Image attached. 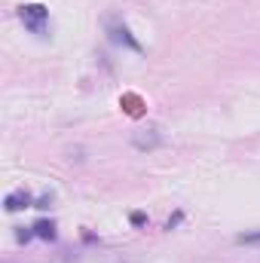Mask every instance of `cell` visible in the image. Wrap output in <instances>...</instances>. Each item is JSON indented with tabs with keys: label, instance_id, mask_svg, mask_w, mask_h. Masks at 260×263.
I'll use <instances>...</instances> for the list:
<instances>
[{
	"label": "cell",
	"instance_id": "6da1fadb",
	"mask_svg": "<svg viewBox=\"0 0 260 263\" xmlns=\"http://www.w3.org/2000/svg\"><path fill=\"white\" fill-rule=\"evenodd\" d=\"M18 18H22V25L31 34H46V28H49V9L43 3H25V6H18Z\"/></svg>",
	"mask_w": 260,
	"mask_h": 263
},
{
	"label": "cell",
	"instance_id": "7a4b0ae2",
	"mask_svg": "<svg viewBox=\"0 0 260 263\" xmlns=\"http://www.w3.org/2000/svg\"><path fill=\"white\" fill-rule=\"evenodd\" d=\"M65 263H126V257L110 248H92V251H77L65 257Z\"/></svg>",
	"mask_w": 260,
	"mask_h": 263
},
{
	"label": "cell",
	"instance_id": "3957f363",
	"mask_svg": "<svg viewBox=\"0 0 260 263\" xmlns=\"http://www.w3.org/2000/svg\"><path fill=\"white\" fill-rule=\"evenodd\" d=\"M132 144L138 150H153V147L162 144V135H159V129H141V132L132 135Z\"/></svg>",
	"mask_w": 260,
	"mask_h": 263
},
{
	"label": "cell",
	"instance_id": "277c9868",
	"mask_svg": "<svg viewBox=\"0 0 260 263\" xmlns=\"http://www.w3.org/2000/svg\"><path fill=\"white\" fill-rule=\"evenodd\" d=\"M3 208H6V211L34 208V196H31L28 190H12V193H6V199H3Z\"/></svg>",
	"mask_w": 260,
	"mask_h": 263
},
{
	"label": "cell",
	"instance_id": "5b68a950",
	"mask_svg": "<svg viewBox=\"0 0 260 263\" xmlns=\"http://www.w3.org/2000/svg\"><path fill=\"white\" fill-rule=\"evenodd\" d=\"M110 34H114V40H117V43H126V46H129V49H135V52L141 49V43H138V40H132V34L126 31V28H123V25L110 28Z\"/></svg>",
	"mask_w": 260,
	"mask_h": 263
},
{
	"label": "cell",
	"instance_id": "8992f818",
	"mask_svg": "<svg viewBox=\"0 0 260 263\" xmlns=\"http://www.w3.org/2000/svg\"><path fill=\"white\" fill-rule=\"evenodd\" d=\"M34 236L52 242V239H55V223H52V220H37V223H34Z\"/></svg>",
	"mask_w": 260,
	"mask_h": 263
},
{
	"label": "cell",
	"instance_id": "52a82bcc",
	"mask_svg": "<svg viewBox=\"0 0 260 263\" xmlns=\"http://www.w3.org/2000/svg\"><path fill=\"white\" fill-rule=\"evenodd\" d=\"M239 245H260V233H245V236H239Z\"/></svg>",
	"mask_w": 260,
	"mask_h": 263
}]
</instances>
